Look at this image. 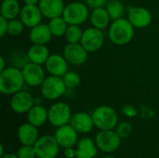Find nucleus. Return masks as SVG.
<instances>
[{
    "instance_id": "nucleus-8",
    "label": "nucleus",
    "mask_w": 159,
    "mask_h": 158,
    "mask_svg": "<svg viewBox=\"0 0 159 158\" xmlns=\"http://www.w3.org/2000/svg\"><path fill=\"white\" fill-rule=\"evenodd\" d=\"M34 147L37 158H56L61 148L55 137L51 135L39 137Z\"/></svg>"
},
{
    "instance_id": "nucleus-24",
    "label": "nucleus",
    "mask_w": 159,
    "mask_h": 158,
    "mask_svg": "<svg viewBox=\"0 0 159 158\" xmlns=\"http://www.w3.org/2000/svg\"><path fill=\"white\" fill-rule=\"evenodd\" d=\"M27 54L31 62H34L40 65L45 64L50 56L48 47L46 45L38 44H33V46H31L28 49Z\"/></svg>"
},
{
    "instance_id": "nucleus-21",
    "label": "nucleus",
    "mask_w": 159,
    "mask_h": 158,
    "mask_svg": "<svg viewBox=\"0 0 159 158\" xmlns=\"http://www.w3.org/2000/svg\"><path fill=\"white\" fill-rule=\"evenodd\" d=\"M98 147L95 141L89 137L78 140L75 148V158H95L98 154Z\"/></svg>"
},
{
    "instance_id": "nucleus-15",
    "label": "nucleus",
    "mask_w": 159,
    "mask_h": 158,
    "mask_svg": "<svg viewBox=\"0 0 159 158\" xmlns=\"http://www.w3.org/2000/svg\"><path fill=\"white\" fill-rule=\"evenodd\" d=\"M43 14L38 6L34 5H24L21 9L19 18L23 22L25 27L33 28L42 21Z\"/></svg>"
},
{
    "instance_id": "nucleus-13",
    "label": "nucleus",
    "mask_w": 159,
    "mask_h": 158,
    "mask_svg": "<svg viewBox=\"0 0 159 158\" xmlns=\"http://www.w3.org/2000/svg\"><path fill=\"white\" fill-rule=\"evenodd\" d=\"M128 19L135 28H145L152 22V13L144 7H129L128 9Z\"/></svg>"
},
{
    "instance_id": "nucleus-38",
    "label": "nucleus",
    "mask_w": 159,
    "mask_h": 158,
    "mask_svg": "<svg viewBox=\"0 0 159 158\" xmlns=\"http://www.w3.org/2000/svg\"><path fill=\"white\" fill-rule=\"evenodd\" d=\"M63 156L66 158H75V149H74V147L64 149Z\"/></svg>"
},
{
    "instance_id": "nucleus-14",
    "label": "nucleus",
    "mask_w": 159,
    "mask_h": 158,
    "mask_svg": "<svg viewBox=\"0 0 159 158\" xmlns=\"http://www.w3.org/2000/svg\"><path fill=\"white\" fill-rule=\"evenodd\" d=\"M54 137L63 149L75 147L78 142V132L70 124L57 128Z\"/></svg>"
},
{
    "instance_id": "nucleus-7",
    "label": "nucleus",
    "mask_w": 159,
    "mask_h": 158,
    "mask_svg": "<svg viewBox=\"0 0 159 158\" xmlns=\"http://www.w3.org/2000/svg\"><path fill=\"white\" fill-rule=\"evenodd\" d=\"M72 116V110L64 102H55L48 109V122L56 128L70 124Z\"/></svg>"
},
{
    "instance_id": "nucleus-37",
    "label": "nucleus",
    "mask_w": 159,
    "mask_h": 158,
    "mask_svg": "<svg viewBox=\"0 0 159 158\" xmlns=\"http://www.w3.org/2000/svg\"><path fill=\"white\" fill-rule=\"evenodd\" d=\"M7 26H8V20L0 16V36L1 37H4V35L7 34Z\"/></svg>"
},
{
    "instance_id": "nucleus-17",
    "label": "nucleus",
    "mask_w": 159,
    "mask_h": 158,
    "mask_svg": "<svg viewBox=\"0 0 159 158\" xmlns=\"http://www.w3.org/2000/svg\"><path fill=\"white\" fill-rule=\"evenodd\" d=\"M70 125L78 132V134L89 133L95 127L92 115L86 112H77L73 115Z\"/></svg>"
},
{
    "instance_id": "nucleus-4",
    "label": "nucleus",
    "mask_w": 159,
    "mask_h": 158,
    "mask_svg": "<svg viewBox=\"0 0 159 158\" xmlns=\"http://www.w3.org/2000/svg\"><path fill=\"white\" fill-rule=\"evenodd\" d=\"M41 88L42 97L48 101H56L67 92V87L61 76H47Z\"/></svg>"
},
{
    "instance_id": "nucleus-6",
    "label": "nucleus",
    "mask_w": 159,
    "mask_h": 158,
    "mask_svg": "<svg viewBox=\"0 0 159 158\" xmlns=\"http://www.w3.org/2000/svg\"><path fill=\"white\" fill-rule=\"evenodd\" d=\"M122 139L116 130H100L95 137V143L100 151L104 154H113L121 145Z\"/></svg>"
},
{
    "instance_id": "nucleus-11",
    "label": "nucleus",
    "mask_w": 159,
    "mask_h": 158,
    "mask_svg": "<svg viewBox=\"0 0 159 158\" xmlns=\"http://www.w3.org/2000/svg\"><path fill=\"white\" fill-rule=\"evenodd\" d=\"M34 105V97L26 90H20L12 95L10 100L11 110L19 115L27 114Z\"/></svg>"
},
{
    "instance_id": "nucleus-10",
    "label": "nucleus",
    "mask_w": 159,
    "mask_h": 158,
    "mask_svg": "<svg viewBox=\"0 0 159 158\" xmlns=\"http://www.w3.org/2000/svg\"><path fill=\"white\" fill-rule=\"evenodd\" d=\"M21 70L25 84L32 88L40 87L47 77L42 65L34 62H28Z\"/></svg>"
},
{
    "instance_id": "nucleus-44",
    "label": "nucleus",
    "mask_w": 159,
    "mask_h": 158,
    "mask_svg": "<svg viewBox=\"0 0 159 158\" xmlns=\"http://www.w3.org/2000/svg\"><path fill=\"white\" fill-rule=\"evenodd\" d=\"M103 158H116V157H115V156H104Z\"/></svg>"
},
{
    "instance_id": "nucleus-33",
    "label": "nucleus",
    "mask_w": 159,
    "mask_h": 158,
    "mask_svg": "<svg viewBox=\"0 0 159 158\" xmlns=\"http://www.w3.org/2000/svg\"><path fill=\"white\" fill-rule=\"evenodd\" d=\"M17 156L19 158H36V153L34 146L21 145L17 152Z\"/></svg>"
},
{
    "instance_id": "nucleus-32",
    "label": "nucleus",
    "mask_w": 159,
    "mask_h": 158,
    "mask_svg": "<svg viewBox=\"0 0 159 158\" xmlns=\"http://www.w3.org/2000/svg\"><path fill=\"white\" fill-rule=\"evenodd\" d=\"M116 131L118 134V136L122 140H124V139L129 138L132 134L133 127H132V125L129 122L123 121L121 123H118V125L116 128Z\"/></svg>"
},
{
    "instance_id": "nucleus-9",
    "label": "nucleus",
    "mask_w": 159,
    "mask_h": 158,
    "mask_svg": "<svg viewBox=\"0 0 159 158\" xmlns=\"http://www.w3.org/2000/svg\"><path fill=\"white\" fill-rule=\"evenodd\" d=\"M89 53H93L102 48L104 43V34L102 30L93 26L84 30L80 42Z\"/></svg>"
},
{
    "instance_id": "nucleus-34",
    "label": "nucleus",
    "mask_w": 159,
    "mask_h": 158,
    "mask_svg": "<svg viewBox=\"0 0 159 158\" xmlns=\"http://www.w3.org/2000/svg\"><path fill=\"white\" fill-rule=\"evenodd\" d=\"M121 113L129 118H133L139 115V110L131 104H125L121 108Z\"/></svg>"
},
{
    "instance_id": "nucleus-2",
    "label": "nucleus",
    "mask_w": 159,
    "mask_h": 158,
    "mask_svg": "<svg viewBox=\"0 0 159 158\" xmlns=\"http://www.w3.org/2000/svg\"><path fill=\"white\" fill-rule=\"evenodd\" d=\"M135 27L130 23L129 19L121 18L113 20L108 29V37L110 41L117 46L129 44L134 37Z\"/></svg>"
},
{
    "instance_id": "nucleus-25",
    "label": "nucleus",
    "mask_w": 159,
    "mask_h": 158,
    "mask_svg": "<svg viewBox=\"0 0 159 158\" xmlns=\"http://www.w3.org/2000/svg\"><path fill=\"white\" fill-rule=\"evenodd\" d=\"M20 9L21 7L18 0H3L0 6V15L9 20L19 17Z\"/></svg>"
},
{
    "instance_id": "nucleus-43",
    "label": "nucleus",
    "mask_w": 159,
    "mask_h": 158,
    "mask_svg": "<svg viewBox=\"0 0 159 158\" xmlns=\"http://www.w3.org/2000/svg\"><path fill=\"white\" fill-rule=\"evenodd\" d=\"M0 149H1V151H0V157H1V156H3L5 155V151H4V145H3V144H1V145H0Z\"/></svg>"
},
{
    "instance_id": "nucleus-27",
    "label": "nucleus",
    "mask_w": 159,
    "mask_h": 158,
    "mask_svg": "<svg viewBox=\"0 0 159 158\" xmlns=\"http://www.w3.org/2000/svg\"><path fill=\"white\" fill-rule=\"evenodd\" d=\"M105 8L112 21L124 17L125 6L122 3V0H109L105 6Z\"/></svg>"
},
{
    "instance_id": "nucleus-28",
    "label": "nucleus",
    "mask_w": 159,
    "mask_h": 158,
    "mask_svg": "<svg viewBox=\"0 0 159 158\" xmlns=\"http://www.w3.org/2000/svg\"><path fill=\"white\" fill-rule=\"evenodd\" d=\"M83 33H84V30H82L81 25L69 24L64 37L67 43L69 44L80 43L82 36H83Z\"/></svg>"
},
{
    "instance_id": "nucleus-26",
    "label": "nucleus",
    "mask_w": 159,
    "mask_h": 158,
    "mask_svg": "<svg viewBox=\"0 0 159 158\" xmlns=\"http://www.w3.org/2000/svg\"><path fill=\"white\" fill-rule=\"evenodd\" d=\"M69 24L65 20L62 16H59L49 20L48 27L53 36L55 37H62L65 35Z\"/></svg>"
},
{
    "instance_id": "nucleus-39",
    "label": "nucleus",
    "mask_w": 159,
    "mask_h": 158,
    "mask_svg": "<svg viewBox=\"0 0 159 158\" xmlns=\"http://www.w3.org/2000/svg\"><path fill=\"white\" fill-rule=\"evenodd\" d=\"M6 68H7V66H6V60L2 56V57H0V72L4 71Z\"/></svg>"
},
{
    "instance_id": "nucleus-20",
    "label": "nucleus",
    "mask_w": 159,
    "mask_h": 158,
    "mask_svg": "<svg viewBox=\"0 0 159 158\" xmlns=\"http://www.w3.org/2000/svg\"><path fill=\"white\" fill-rule=\"evenodd\" d=\"M52 34L48 27V24L39 23L38 25L31 28L29 33V39L33 44L47 45L52 38Z\"/></svg>"
},
{
    "instance_id": "nucleus-1",
    "label": "nucleus",
    "mask_w": 159,
    "mask_h": 158,
    "mask_svg": "<svg viewBox=\"0 0 159 158\" xmlns=\"http://www.w3.org/2000/svg\"><path fill=\"white\" fill-rule=\"evenodd\" d=\"M25 81L22 70L15 66L7 67L0 72V92L4 95H13L24 87Z\"/></svg>"
},
{
    "instance_id": "nucleus-23",
    "label": "nucleus",
    "mask_w": 159,
    "mask_h": 158,
    "mask_svg": "<svg viewBox=\"0 0 159 158\" xmlns=\"http://www.w3.org/2000/svg\"><path fill=\"white\" fill-rule=\"evenodd\" d=\"M27 120L37 128L42 127L47 121H48V110H47L42 104H34L27 113Z\"/></svg>"
},
{
    "instance_id": "nucleus-3",
    "label": "nucleus",
    "mask_w": 159,
    "mask_h": 158,
    "mask_svg": "<svg viewBox=\"0 0 159 158\" xmlns=\"http://www.w3.org/2000/svg\"><path fill=\"white\" fill-rule=\"evenodd\" d=\"M91 115L94 126L100 130L115 129L118 125V115L111 106L101 105L92 112Z\"/></svg>"
},
{
    "instance_id": "nucleus-22",
    "label": "nucleus",
    "mask_w": 159,
    "mask_h": 158,
    "mask_svg": "<svg viewBox=\"0 0 159 158\" xmlns=\"http://www.w3.org/2000/svg\"><path fill=\"white\" fill-rule=\"evenodd\" d=\"M89 20L93 27L100 29L102 31L109 27L112 21L105 7L92 9L90 16H89Z\"/></svg>"
},
{
    "instance_id": "nucleus-18",
    "label": "nucleus",
    "mask_w": 159,
    "mask_h": 158,
    "mask_svg": "<svg viewBox=\"0 0 159 158\" xmlns=\"http://www.w3.org/2000/svg\"><path fill=\"white\" fill-rule=\"evenodd\" d=\"M17 137L21 145H32L39 139V134L37 130V127L32 125L31 123H23L21 124L17 130Z\"/></svg>"
},
{
    "instance_id": "nucleus-36",
    "label": "nucleus",
    "mask_w": 159,
    "mask_h": 158,
    "mask_svg": "<svg viewBox=\"0 0 159 158\" xmlns=\"http://www.w3.org/2000/svg\"><path fill=\"white\" fill-rule=\"evenodd\" d=\"M109 0H86V4L91 9L104 7Z\"/></svg>"
},
{
    "instance_id": "nucleus-42",
    "label": "nucleus",
    "mask_w": 159,
    "mask_h": 158,
    "mask_svg": "<svg viewBox=\"0 0 159 158\" xmlns=\"http://www.w3.org/2000/svg\"><path fill=\"white\" fill-rule=\"evenodd\" d=\"M42 103V98L41 97H34V104L39 105Z\"/></svg>"
},
{
    "instance_id": "nucleus-12",
    "label": "nucleus",
    "mask_w": 159,
    "mask_h": 158,
    "mask_svg": "<svg viewBox=\"0 0 159 158\" xmlns=\"http://www.w3.org/2000/svg\"><path fill=\"white\" fill-rule=\"evenodd\" d=\"M62 55L70 64L79 66L87 61L89 52L81 43H75V44L67 43V45L63 48Z\"/></svg>"
},
{
    "instance_id": "nucleus-5",
    "label": "nucleus",
    "mask_w": 159,
    "mask_h": 158,
    "mask_svg": "<svg viewBox=\"0 0 159 158\" xmlns=\"http://www.w3.org/2000/svg\"><path fill=\"white\" fill-rule=\"evenodd\" d=\"M89 7L82 2H72L65 6L62 17L68 24L81 25L89 18Z\"/></svg>"
},
{
    "instance_id": "nucleus-41",
    "label": "nucleus",
    "mask_w": 159,
    "mask_h": 158,
    "mask_svg": "<svg viewBox=\"0 0 159 158\" xmlns=\"http://www.w3.org/2000/svg\"><path fill=\"white\" fill-rule=\"evenodd\" d=\"M0 158H19L17 155L15 154H11V153H7V154H5L3 156H1Z\"/></svg>"
},
{
    "instance_id": "nucleus-31",
    "label": "nucleus",
    "mask_w": 159,
    "mask_h": 158,
    "mask_svg": "<svg viewBox=\"0 0 159 158\" xmlns=\"http://www.w3.org/2000/svg\"><path fill=\"white\" fill-rule=\"evenodd\" d=\"M28 62H30V60L28 58L27 52L25 53L23 51H17L14 52L11 56V63L13 66L19 69H22Z\"/></svg>"
},
{
    "instance_id": "nucleus-16",
    "label": "nucleus",
    "mask_w": 159,
    "mask_h": 158,
    "mask_svg": "<svg viewBox=\"0 0 159 158\" xmlns=\"http://www.w3.org/2000/svg\"><path fill=\"white\" fill-rule=\"evenodd\" d=\"M68 64L69 62L66 61L63 55L50 54L49 58L45 63V67L49 75L62 77L68 72Z\"/></svg>"
},
{
    "instance_id": "nucleus-40",
    "label": "nucleus",
    "mask_w": 159,
    "mask_h": 158,
    "mask_svg": "<svg viewBox=\"0 0 159 158\" xmlns=\"http://www.w3.org/2000/svg\"><path fill=\"white\" fill-rule=\"evenodd\" d=\"M24 5H34V6H38L40 0H23Z\"/></svg>"
},
{
    "instance_id": "nucleus-29",
    "label": "nucleus",
    "mask_w": 159,
    "mask_h": 158,
    "mask_svg": "<svg viewBox=\"0 0 159 158\" xmlns=\"http://www.w3.org/2000/svg\"><path fill=\"white\" fill-rule=\"evenodd\" d=\"M62 79H63L68 89H75L81 83L80 75L76 72H74V71H68L62 76Z\"/></svg>"
},
{
    "instance_id": "nucleus-35",
    "label": "nucleus",
    "mask_w": 159,
    "mask_h": 158,
    "mask_svg": "<svg viewBox=\"0 0 159 158\" xmlns=\"http://www.w3.org/2000/svg\"><path fill=\"white\" fill-rule=\"evenodd\" d=\"M139 114L141 115V116L146 120H149V119H152L155 115V111L154 109L147 105V104H143L140 107V110H139Z\"/></svg>"
},
{
    "instance_id": "nucleus-19",
    "label": "nucleus",
    "mask_w": 159,
    "mask_h": 158,
    "mask_svg": "<svg viewBox=\"0 0 159 158\" xmlns=\"http://www.w3.org/2000/svg\"><path fill=\"white\" fill-rule=\"evenodd\" d=\"M38 7L47 19H53L62 16L65 5L63 0H40Z\"/></svg>"
},
{
    "instance_id": "nucleus-30",
    "label": "nucleus",
    "mask_w": 159,
    "mask_h": 158,
    "mask_svg": "<svg viewBox=\"0 0 159 158\" xmlns=\"http://www.w3.org/2000/svg\"><path fill=\"white\" fill-rule=\"evenodd\" d=\"M25 25L20 20V19H12L8 20V26H7V34L12 36H18L20 35L23 30Z\"/></svg>"
}]
</instances>
